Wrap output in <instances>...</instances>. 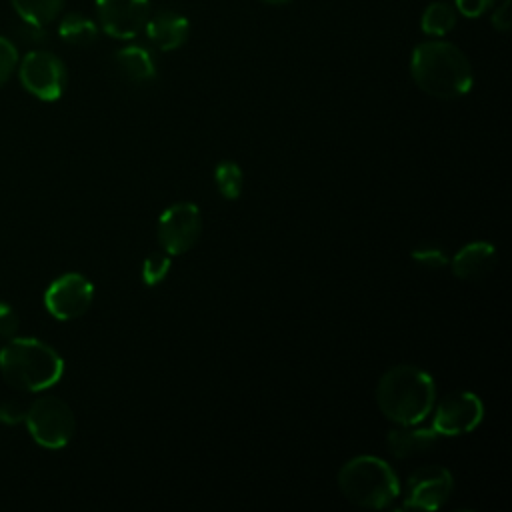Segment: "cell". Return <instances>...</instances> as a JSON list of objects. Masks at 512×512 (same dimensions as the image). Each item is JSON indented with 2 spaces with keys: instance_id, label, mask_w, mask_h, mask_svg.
Segmentation results:
<instances>
[{
  "instance_id": "6da1fadb",
  "label": "cell",
  "mask_w": 512,
  "mask_h": 512,
  "mask_svg": "<svg viewBox=\"0 0 512 512\" xmlns=\"http://www.w3.org/2000/svg\"><path fill=\"white\" fill-rule=\"evenodd\" d=\"M414 84L432 98L456 100L472 88V66L466 54L444 40L420 42L410 56Z\"/></svg>"
},
{
  "instance_id": "7a4b0ae2",
  "label": "cell",
  "mask_w": 512,
  "mask_h": 512,
  "mask_svg": "<svg viewBox=\"0 0 512 512\" xmlns=\"http://www.w3.org/2000/svg\"><path fill=\"white\" fill-rule=\"evenodd\" d=\"M436 386L428 372L412 364L388 368L376 384L378 410L396 426H416L434 408Z\"/></svg>"
},
{
  "instance_id": "3957f363",
  "label": "cell",
  "mask_w": 512,
  "mask_h": 512,
  "mask_svg": "<svg viewBox=\"0 0 512 512\" xmlns=\"http://www.w3.org/2000/svg\"><path fill=\"white\" fill-rule=\"evenodd\" d=\"M0 372L8 384L26 392L54 386L64 374V360L50 344L14 336L0 348Z\"/></svg>"
},
{
  "instance_id": "277c9868",
  "label": "cell",
  "mask_w": 512,
  "mask_h": 512,
  "mask_svg": "<svg viewBox=\"0 0 512 512\" xmlns=\"http://www.w3.org/2000/svg\"><path fill=\"white\" fill-rule=\"evenodd\" d=\"M336 482L342 496L360 508L382 510L400 496V480L394 468L372 454L346 460L338 470Z\"/></svg>"
},
{
  "instance_id": "5b68a950",
  "label": "cell",
  "mask_w": 512,
  "mask_h": 512,
  "mask_svg": "<svg viewBox=\"0 0 512 512\" xmlns=\"http://www.w3.org/2000/svg\"><path fill=\"white\" fill-rule=\"evenodd\" d=\"M24 422L34 442L48 450L64 448L76 430L72 408L58 396L36 398L28 406Z\"/></svg>"
},
{
  "instance_id": "8992f818",
  "label": "cell",
  "mask_w": 512,
  "mask_h": 512,
  "mask_svg": "<svg viewBox=\"0 0 512 512\" xmlns=\"http://www.w3.org/2000/svg\"><path fill=\"white\" fill-rule=\"evenodd\" d=\"M20 82L36 98L54 102L66 88V66L48 50H30L20 62Z\"/></svg>"
},
{
  "instance_id": "52a82bcc",
  "label": "cell",
  "mask_w": 512,
  "mask_h": 512,
  "mask_svg": "<svg viewBox=\"0 0 512 512\" xmlns=\"http://www.w3.org/2000/svg\"><path fill=\"white\" fill-rule=\"evenodd\" d=\"M202 234V214L194 202L170 204L158 218V240L170 256L188 252Z\"/></svg>"
},
{
  "instance_id": "ba28073f",
  "label": "cell",
  "mask_w": 512,
  "mask_h": 512,
  "mask_svg": "<svg viewBox=\"0 0 512 512\" xmlns=\"http://www.w3.org/2000/svg\"><path fill=\"white\" fill-rule=\"evenodd\" d=\"M454 488L452 472L440 464L416 468L404 486V504L408 510H438L450 498Z\"/></svg>"
},
{
  "instance_id": "9c48e42d",
  "label": "cell",
  "mask_w": 512,
  "mask_h": 512,
  "mask_svg": "<svg viewBox=\"0 0 512 512\" xmlns=\"http://www.w3.org/2000/svg\"><path fill=\"white\" fill-rule=\"evenodd\" d=\"M482 418V400L474 392L456 390L438 402L432 418V430L438 436H462L472 432Z\"/></svg>"
},
{
  "instance_id": "30bf717a",
  "label": "cell",
  "mask_w": 512,
  "mask_h": 512,
  "mask_svg": "<svg viewBox=\"0 0 512 512\" xmlns=\"http://www.w3.org/2000/svg\"><path fill=\"white\" fill-rule=\"evenodd\" d=\"M94 300L92 282L78 274L66 272L58 276L44 294V306L56 320L80 318Z\"/></svg>"
},
{
  "instance_id": "8fae6325",
  "label": "cell",
  "mask_w": 512,
  "mask_h": 512,
  "mask_svg": "<svg viewBox=\"0 0 512 512\" xmlns=\"http://www.w3.org/2000/svg\"><path fill=\"white\" fill-rule=\"evenodd\" d=\"M102 30L118 40H130L144 30L150 16V0H96Z\"/></svg>"
},
{
  "instance_id": "7c38bea8",
  "label": "cell",
  "mask_w": 512,
  "mask_h": 512,
  "mask_svg": "<svg viewBox=\"0 0 512 512\" xmlns=\"http://www.w3.org/2000/svg\"><path fill=\"white\" fill-rule=\"evenodd\" d=\"M148 40L162 52L180 48L190 34V22L186 16L174 10H160L150 14L144 24Z\"/></svg>"
},
{
  "instance_id": "4fadbf2b",
  "label": "cell",
  "mask_w": 512,
  "mask_h": 512,
  "mask_svg": "<svg viewBox=\"0 0 512 512\" xmlns=\"http://www.w3.org/2000/svg\"><path fill=\"white\" fill-rule=\"evenodd\" d=\"M496 266V248L490 242H470L462 246L450 260L452 274L458 280L478 282L486 278Z\"/></svg>"
},
{
  "instance_id": "5bb4252c",
  "label": "cell",
  "mask_w": 512,
  "mask_h": 512,
  "mask_svg": "<svg viewBox=\"0 0 512 512\" xmlns=\"http://www.w3.org/2000/svg\"><path fill=\"white\" fill-rule=\"evenodd\" d=\"M438 438L440 436L432 428L398 426L388 432L386 446L394 458L406 460L430 452L438 444Z\"/></svg>"
},
{
  "instance_id": "9a60e30c",
  "label": "cell",
  "mask_w": 512,
  "mask_h": 512,
  "mask_svg": "<svg viewBox=\"0 0 512 512\" xmlns=\"http://www.w3.org/2000/svg\"><path fill=\"white\" fill-rule=\"evenodd\" d=\"M118 72L132 84H148L156 78V64L152 54L142 46H124L114 54Z\"/></svg>"
},
{
  "instance_id": "2e32d148",
  "label": "cell",
  "mask_w": 512,
  "mask_h": 512,
  "mask_svg": "<svg viewBox=\"0 0 512 512\" xmlns=\"http://www.w3.org/2000/svg\"><path fill=\"white\" fill-rule=\"evenodd\" d=\"M58 36L72 46H90L98 38V26L82 12H68L58 24Z\"/></svg>"
},
{
  "instance_id": "e0dca14e",
  "label": "cell",
  "mask_w": 512,
  "mask_h": 512,
  "mask_svg": "<svg viewBox=\"0 0 512 512\" xmlns=\"http://www.w3.org/2000/svg\"><path fill=\"white\" fill-rule=\"evenodd\" d=\"M12 8L20 16V20L46 26L50 24L62 10L64 0H10Z\"/></svg>"
},
{
  "instance_id": "ac0fdd59",
  "label": "cell",
  "mask_w": 512,
  "mask_h": 512,
  "mask_svg": "<svg viewBox=\"0 0 512 512\" xmlns=\"http://www.w3.org/2000/svg\"><path fill=\"white\" fill-rule=\"evenodd\" d=\"M456 24V10L448 2H432L426 6L420 18V28L428 36H444Z\"/></svg>"
},
{
  "instance_id": "d6986e66",
  "label": "cell",
  "mask_w": 512,
  "mask_h": 512,
  "mask_svg": "<svg viewBox=\"0 0 512 512\" xmlns=\"http://www.w3.org/2000/svg\"><path fill=\"white\" fill-rule=\"evenodd\" d=\"M214 184L222 198L236 200L242 194V170L232 160H222L214 170Z\"/></svg>"
},
{
  "instance_id": "ffe728a7",
  "label": "cell",
  "mask_w": 512,
  "mask_h": 512,
  "mask_svg": "<svg viewBox=\"0 0 512 512\" xmlns=\"http://www.w3.org/2000/svg\"><path fill=\"white\" fill-rule=\"evenodd\" d=\"M170 264H172V258L168 252H152L144 264H142V280L146 286H156L160 284L168 272H170Z\"/></svg>"
},
{
  "instance_id": "44dd1931",
  "label": "cell",
  "mask_w": 512,
  "mask_h": 512,
  "mask_svg": "<svg viewBox=\"0 0 512 512\" xmlns=\"http://www.w3.org/2000/svg\"><path fill=\"white\" fill-rule=\"evenodd\" d=\"M412 260L418 262L420 266L432 268V270L442 268V266L448 264L446 252L440 246H436V244H420V246H416L412 250Z\"/></svg>"
},
{
  "instance_id": "7402d4cb",
  "label": "cell",
  "mask_w": 512,
  "mask_h": 512,
  "mask_svg": "<svg viewBox=\"0 0 512 512\" xmlns=\"http://www.w3.org/2000/svg\"><path fill=\"white\" fill-rule=\"evenodd\" d=\"M16 64H18L16 46L8 38L0 36V86L12 76Z\"/></svg>"
},
{
  "instance_id": "603a6c76",
  "label": "cell",
  "mask_w": 512,
  "mask_h": 512,
  "mask_svg": "<svg viewBox=\"0 0 512 512\" xmlns=\"http://www.w3.org/2000/svg\"><path fill=\"white\" fill-rule=\"evenodd\" d=\"M18 326H20V318L14 306L8 302H0V338L4 340L14 338L18 332Z\"/></svg>"
},
{
  "instance_id": "cb8c5ba5",
  "label": "cell",
  "mask_w": 512,
  "mask_h": 512,
  "mask_svg": "<svg viewBox=\"0 0 512 512\" xmlns=\"http://www.w3.org/2000/svg\"><path fill=\"white\" fill-rule=\"evenodd\" d=\"M26 410H28V406H24L18 400H2L0 402V422L8 424V426L24 422Z\"/></svg>"
},
{
  "instance_id": "d4e9b609",
  "label": "cell",
  "mask_w": 512,
  "mask_h": 512,
  "mask_svg": "<svg viewBox=\"0 0 512 512\" xmlns=\"http://www.w3.org/2000/svg\"><path fill=\"white\" fill-rule=\"evenodd\" d=\"M16 36L26 42V44H44L48 34L44 30V26H38V24H30V22H24L20 20V24L16 26Z\"/></svg>"
},
{
  "instance_id": "484cf974",
  "label": "cell",
  "mask_w": 512,
  "mask_h": 512,
  "mask_svg": "<svg viewBox=\"0 0 512 512\" xmlns=\"http://www.w3.org/2000/svg\"><path fill=\"white\" fill-rule=\"evenodd\" d=\"M458 12L466 18H478L488 8H492L494 0H454Z\"/></svg>"
},
{
  "instance_id": "4316f807",
  "label": "cell",
  "mask_w": 512,
  "mask_h": 512,
  "mask_svg": "<svg viewBox=\"0 0 512 512\" xmlns=\"http://www.w3.org/2000/svg\"><path fill=\"white\" fill-rule=\"evenodd\" d=\"M492 26L500 32H506L510 28V0H504L502 4H498L492 12Z\"/></svg>"
},
{
  "instance_id": "83f0119b",
  "label": "cell",
  "mask_w": 512,
  "mask_h": 512,
  "mask_svg": "<svg viewBox=\"0 0 512 512\" xmlns=\"http://www.w3.org/2000/svg\"><path fill=\"white\" fill-rule=\"evenodd\" d=\"M264 4H272V6H282V4H288L290 0H262Z\"/></svg>"
}]
</instances>
